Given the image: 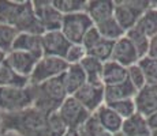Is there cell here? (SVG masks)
Here are the masks:
<instances>
[{
	"instance_id": "38",
	"label": "cell",
	"mask_w": 157,
	"mask_h": 136,
	"mask_svg": "<svg viewBox=\"0 0 157 136\" xmlns=\"http://www.w3.org/2000/svg\"><path fill=\"white\" fill-rule=\"evenodd\" d=\"M64 136H81L78 129H68L67 132L64 134Z\"/></svg>"
},
{
	"instance_id": "15",
	"label": "cell",
	"mask_w": 157,
	"mask_h": 136,
	"mask_svg": "<svg viewBox=\"0 0 157 136\" xmlns=\"http://www.w3.org/2000/svg\"><path fill=\"white\" fill-rule=\"evenodd\" d=\"M138 113L145 117L152 116L157 112V84H147L135 95Z\"/></svg>"
},
{
	"instance_id": "33",
	"label": "cell",
	"mask_w": 157,
	"mask_h": 136,
	"mask_svg": "<svg viewBox=\"0 0 157 136\" xmlns=\"http://www.w3.org/2000/svg\"><path fill=\"white\" fill-rule=\"evenodd\" d=\"M86 56H87V50L85 49V46L82 44H71L64 56V60L68 65H77L81 64L86 59Z\"/></svg>"
},
{
	"instance_id": "18",
	"label": "cell",
	"mask_w": 157,
	"mask_h": 136,
	"mask_svg": "<svg viewBox=\"0 0 157 136\" xmlns=\"http://www.w3.org/2000/svg\"><path fill=\"white\" fill-rule=\"evenodd\" d=\"M101 82H102V86L104 87L124 83V82H127V68L112 61V60L104 63Z\"/></svg>"
},
{
	"instance_id": "25",
	"label": "cell",
	"mask_w": 157,
	"mask_h": 136,
	"mask_svg": "<svg viewBox=\"0 0 157 136\" xmlns=\"http://www.w3.org/2000/svg\"><path fill=\"white\" fill-rule=\"evenodd\" d=\"M96 29L98 30V33H100V35L104 40H108V41H117L120 40L122 37H124L126 35V31L120 27V25L116 22V19H115V17L109 18V19L104 20V22L98 23V25H94Z\"/></svg>"
},
{
	"instance_id": "41",
	"label": "cell",
	"mask_w": 157,
	"mask_h": 136,
	"mask_svg": "<svg viewBox=\"0 0 157 136\" xmlns=\"http://www.w3.org/2000/svg\"><path fill=\"white\" fill-rule=\"evenodd\" d=\"M150 136H157V129H152L150 131Z\"/></svg>"
},
{
	"instance_id": "23",
	"label": "cell",
	"mask_w": 157,
	"mask_h": 136,
	"mask_svg": "<svg viewBox=\"0 0 157 136\" xmlns=\"http://www.w3.org/2000/svg\"><path fill=\"white\" fill-rule=\"evenodd\" d=\"M83 72H85L86 80L89 83H96V84H102V68H104V63L100 60L94 59V57L87 54L86 59L81 63Z\"/></svg>"
},
{
	"instance_id": "37",
	"label": "cell",
	"mask_w": 157,
	"mask_h": 136,
	"mask_svg": "<svg viewBox=\"0 0 157 136\" xmlns=\"http://www.w3.org/2000/svg\"><path fill=\"white\" fill-rule=\"evenodd\" d=\"M146 119H147V124H149L150 131H152V129H157V112L153 113L152 116L146 117Z\"/></svg>"
},
{
	"instance_id": "6",
	"label": "cell",
	"mask_w": 157,
	"mask_h": 136,
	"mask_svg": "<svg viewBox=\"0 0 157 136\" xmlns=\"http://www.w3.org/2000/svg\"><path fill=\"white\" fill-rule=\"evenodd\" d=\"M68 68V64L62 57H52V56H43L38 60L33 74L30 75L29 82L33 86H38L41 83L60 78Z\"/></svg>"
},
{
	"instance_id": "35",
	"label": "cell",
	"mask_w": 157,
	"mask_h": 136,
	"mask_svg": "<svg viewBox=\"0 0 157 136\" xmlns=\"http://www.w3.org/2000/svg\"><path fill=\"white\" fill-rule=\"evenodd\" d=\"M101 40H102V37L100 35L98 30L96 29V26H93L85 34V37H83V40H82V45L85 46L86 50H89V49H92L97 42H100Z\"/></svg>"
},
{
	"instance_id": "34",
	"label": "cell",
	"mask_w": 157,
	"mask_h": 136,
	"mask_svg": "<svg viewBox=\"0 0 157 136\" xmlns=\"http://www.w3.org/2000/svg\"><path fill=\"white\" fill-rule=\"evenodd\" d=\"M127 80L130 82V84L137 90V93L141 91L145 86H147L146 78H145L142 69H141V67L138 64L127 68Z\"/></svg>"
},
{
	"instance_id": "11",
	"label": "cell",
	"mask_w": 157,
	"mask_h": 136,
	"mask_svg": "<svg viewBox=\"0 0 157 136\" xmlns=\"http://www.w3.org/2000/svg\"><path fill=\"white\" fill-rule=\"evenodd\" d=\"M40 59L41 57L36 56V54H33V53H29V52L11 50V52L7 53L6 64L11 69H14L17 74H19L21 76H25L29 79Z\"/></svg>"
},
{
	"instance_id": "28",
	"label": "cell",
	"mask_w": 157,
	"mask_h": 136,
	"mask_svg": "<svg viewBox=\"0 0 157 136\" xmlns=\"http://www.w3.org/2000/svg\"><path fill=\"white\" fill-rule=\"evenodd\" d=\"M108 106L112 109L113 112H116L123 120L128 119V117L134 116L135 113H138L137 104H135V98L130 99H122V101H115L107 104Z\"/></svg>"
},
{
	"instance_id": "42",
	"label": "cell",
	"mask_w": 157,
	"mask_h": 136,
	"mask_svg": "<svg viewBox=\"0 0 157 136\" xmlns=\"http://www.w3.org/2000/svg\"><path fill=\"white\" fill-rule=\"evenodd\" d=\"M152 6H155V7H157V0H155V2H152Z\"/></svg>"
},
{
	"instance_id": "22",
	"label": "cell",
	"mask_w": 157,
	"mask_h": 136,
	"mask_svg": "<svg viewBox=\"0 0 157 136\" xmlns=\"http://www.w3.org/2000/svg\"><path fill=\"white\" fill-rule=\"evenodd\" d=\"M30 86V82L28 78L21 76L19 74L11 69L7 64H3L0 67V87H17V89H23V87Z\"/></svg>"
},
{
	"instance_id": "45",
	"label": "cell",
	"mask_w": 157,
	"mask_h": 136,
	"mask_svg": "<svg viewBox=\"0 0 157 136\" xmlns=\"http://www.w3.org/2000/svg\"><path fill=\"white\" fill-rule=\"evenodd\" d=\"M146 136H150V134H149V135H146Z\"/></svg>"
},
{
	"instance_id": "13",
	"label": "cell",
	"mask_w": 157,
	"mask_h": 136,
	"mask_svg": "<svg viewBox=\"0 0 157 136\" xmlns=\"http://www.w3.org/2000/svg\"><path fill=\"white\" fill-rule=\"evenodd\" d=\"M111 60L126 68H130L132 65L138 64L141 57L138 54L137 49L134 48V45L131 44V41L124 35L120 40L115 41L113 50H112V59Z\"/></svg>"
},
{
	"instance_id": "31",
	"label": "cell",
	"mask_w": 157,
	"mask_h": 136,
	"mask_svg": "<svg viewBox=\"0 0 157 136\" xmlns=\"http://www.w3.org/2000/svg\"><path fill=\"white\" fill-rule=\"evenodd\" d=\"M138 65L142 69L147 84H157V59L152 56H145L140 60Z\"/></svg>"
},
{
	"instance_id": "24",
	"label": "cell",
	"mask_w": 157,
	"mask_h": 136,
	"mask_svg": "<svg viewBox=\"0 0 157 136\" xmlns=\"http://www.w3.org/2000/svg\"><path fill=\"white\" fill-rule=\"evenodd\" d=\"M137 27L140 31H142L146 37L150 40L157 35V7L150 6V8L140 18L137 23Z\"/></svg>"
},
{
	"instance_id": "29",
	"label": "cell",
	"mask_w": 157,
	"mask_h": 136,
	"mask_svg": "<svg viewBox=\"0 0 157 136\" xmlns=\"http://www.w3.org/2000/svg\"><path fill=\"white\" fill-rule=\"evenodd\" d=\"M86 3V0H53L55 7L63 17L85 11Z\"/></svg>"
},
{
	"instance_id": "3",
	"label": "cell",
	"mask_w": 157,
	"mask_h": 136,
	"mask_svg": "<svg viewBox=\"0 0 157 136\" xmlns=\"http://www.w3.org/2000/svg\"><path fill=\"white\" fill-rule=\"evenodd\" d=\"M32 86L33 91V108L44 112L45 114H53L59 110L60 105L67 98L68 93L60 78L51 79L38 86Z\"/></svg>"
},
{
	"instance_id": "27",
	"label": "cell",
	"mask_w": 157,
	"mask_h": 136,
	"mask_svg": "<svg viewBox=\"0 0 157 136\" xmlns=\"http://www.w3.org/2000/svg\"><path fill=\"white\" fill-rule=\"evenodd\" d=\"M113 44L115 42L112 41H108V40H102L100 42L94 45L92 49L87 50V54L94 59L100 60L101 63H107L112 59V50H113Z\"/></svg>"
},
{
	"instance_id": "26",
	"label": "cell",
	"mask_w": 157,
	"mask_h": 136,
	"mask_svg": "<svg viewBox=\"0 0 157 136\" xmlns=\"http://www.w3.org/2000/svg\"><path fill=\"white\" fill-rule=\"evenodd\" d=\"M126 37H127L128 40L131 41V44L134 45V48L137 49V52L140 54L141 59L149 54L150 38L146 37V35H145L142 31H140L137 27H132L131 30H128V31L126 33Z\"/></svg>"
},
{
	"instance_id": "40",
	"label": "cell",
	"mask_w": 157,
	"mask_h": 136,
	"mask_svg": "<svg viewBox=\"0 0 157 136\" xmlns=\"http://www.w3.org/2000/svg\"><path fill=\"white\" fill-rule=\"evenodd\" d=\"M2 136H21V135L15 134V132H3Z\"/></svg>"
},
{
	"instance_id": "10",
	"label": "cell",
	"mask_w": 157,
	"mask_h": 136,
	"mask_svg": "<svg viewBox=\"0 0 157 136\" xmlns=\"http://www.w3.org/2000/svg\"><path fill=\"white\" fill-rule=\"evenodd\" d=\"M75 99L86 109L89 113H96L102 105H105V87L102 84L86 82L74 95Z\"/></svg>"
},
{
	"instance_id": "21",
	"label": "cell",
	"mask_w": 157,
	"mask_h": 136,
	"mask_svg": "<svg viewBox=\"0 0 157 136\" xmlns=\"http://www.w3.org/2000/svg\"><path fill=\"white\" fill-rule=\"evenodd\" d=\"M135 95H137V90L130 84L128 80L124 82V83L105 87V104L122 101V99L135 98Z\"/></svg>"
},
{
	"instance_id": "8",
	"label": "cell",
	"mask_w": 157,
	"mask_h": 136,
	"mask_svg": "<svg viewBox=\"0 0 157 136\" xmlns=\"http://www.w3.org/2000/svg\"><path fill=\"white\" fill-rule=\"evenodd\" d=\"M32 3L34 15L40 22L41 27L44 29V33L60 30L63 22V15L55 7L53 0H34Z\"/></svg>"
},
{
	"instance_id": "2",
	"label": "cell",
	"mask_w": 157,
	"mask_h": 136,
	"mask_svg": "<svg viewBox=\"0 0 157 136\" xmlns=\"http://www.w3.org/2000/svg\"><path fill=\"white\" fill-rule=\"evenodd\" d=\"M0 23L14 27L18 33L44 34L32 2H0Z\"/></svg>"
},
{
	"instance_id": "14",
	"label": "cell",
	"mask_w": 157,
	"mask_h": 136,
	"mask_svg": "<svg viewBox=\"0 0 157 136\" xmlns=\"http://www.w3.org/2000/svg\"><path fill=\"white\" fill-rule=\"evenodd\" d=\"M85 13L94 25H98L113 17L115 0H87Z\"/></svg>"
},
{
	"instance_id": "5",
	"label": "cell",
	"mask_w": 157,
	"mask_h": 136,
	"mask_svg": "<svg viewBox=\"0 0 157 136\" xmlns=\"http://www.w3.org/2000/svg\"><path fill=\"white\" fill-rule=\"evenodd\" d=\"M30 106H33L32 86L0 87V113H17Z\"/></svg>"
},
{
	"instance_id": "4",
	"label": "cell",
	"mask_w": 157,
	"mask_h": 136,
	"mask_svg": "<svg viewBox=\"0 0 157 136\" xmlns=\"http://www.w3.org/2000/svg\"><path fill=\"white\" fill-rule=\"evenodd\" d=\"M152 6L150 0H115V19L126 33L137 26L138 20Z\"/></svg>"
},
{
	"instance_id": "7",
	"label": "cell",
	"mask_w": 157,
	"mask_h": 136,
	"mask_svg": "<svg viewBox=\"0 0 157 136\" xmlns=\"http://www.w3.org/2000/svg\"><path fill=\"white\" fill-rule=\"evenodd\" d=\"M94 26L93 20L89 18L85 11L63 17L60 31L64 34L71 44H82L85 34Z\"/></svg>"
},
{
	"instance_id": "9",
	"label": "cell",
	"mask_w": 157,
	"mask_h": 136,
	"mask_svg": "<svg viewBox=\"0 0 157 136\" xmlns=\"http://www.w3.org/2000/svg\"><path fill=\"white\" fill-rule=\"evenodd\" d=\"M57 113L68 127V129H79L92 116V113H89L72 95L64 99Z\"/></svg>"
},
{
	"instance_id": "20",
	"label": "cell",
	"mask_w": 157,
	"mask_h": 136,
	"mask_svg": "<svg viewBox=\"0 0 157 136\" xmlns=\"http://www.w3.org/2000/svg\"><path fill=\"white\" fill-rule=\"evenodd\" d=\"M62 80H63V83H64V87H66V90H67L68 95H74L87 82L85 72H83L81 64L68 65L66 72L62 75Z\"/></svg>"
},
{
	"instance_id": "16",
	"label": "cell",
	"mask_w": 157,
	"mask_h": 136,
	"mask_svg": "<svg viewBox=\"0 0 157 136\" xmlns=\"http://www.w3.org/2000/svg\"><path fill=\"white\" fill-rule=\"evenodd\" d=\"M93 116L96 117V120L100 123V125L105 131H108L112 135L120 134L123 125V119L116 112H113L107 104L102 105L96 113H93Z\"/></svg>"
},
{
	"instance_id": "32",
	"label": "cell",
	"mask_w": 157,
	"mask_h": 136,
	"mask_svg": "<svg viewBox=\"0 0 157 136\" xmlns=\"http://www.w3.org/2000/svg\"><path fill=\"white\" fill-rule=\"evenodd\" d=\"M81 136H113L112 134H109L108 131H105L104 128L100 125V123L96 120V117L90 116V119L78 129Z\"/></svg>"
},
{
	"instance_id": "39",
	"label": "cell",
	"mask_w": 157,
	"mask_h": 136,
	"mask_svg": "<svg viewBox=\"0 0 157 136\" xmlns=\"http://www.w3.org/2000/svg\"><path fill=\"white\" fill-rule=\"evenodd\" d=\"M6 57H7V53H4V52H2V50H0V67H2V65L6 63Z\"/></svg>"
},
{
	"instance_id": "12",
	"label": "cell",
	"mask_w": 157,
	"mask_h": 136,
	"mask_svg": "<svg viewBox=\"0 0 157 136\" xmlns=\"http://www.w3.org/2000/svg\"><path fill=\"white\" fill-rule=\"evenodd\" d=\"M41 44H43L44 56L64 59L71 42L64 37V34L60 30H53V31H45L41 35Z\"/></svg>"
},
{
	"instance_id": "1",
	"label": "cell",
	"mask_w": 157,
	"mask_h": 136,
	"mask_svg": "<svg viewBox=\"0 0 157 136\" xmlns=\"http://www.w3.org/2000/svg\"><path fill=\"white\" fill-rule=\"evenodd\" d=\"M49 114L30 106L17 113H2L0 125L3 132H15L21 136H45Z\"/></svg>"
},
{
	"instance_id": "36",
	"label": "cell",
	"mask_w": 157,
	"mask_h": 136,
	"mask_svg": "<svg viewBox=\"0 0 157 136\" xmlns=\"http://www.w3.org/2000/svg\"><path fill=\"white\" fill-rule=\"evenodd\" d=\"M147 56H152L155 59H157V35L150 40V49H149V54Z\"/></svg>"
},
{
	"instance_id": "44",
	"label": "cell",
	"mask_w": 157,
	"mask_h": 136,
	"mask_svg": "<svg viewBox=\"0 0 157 136\" xmlns=\"http://www.w3.org/2000/svg\"><path fill=\"white\" fill-rule=\"evenodd\" d=\"M113 136H123L122 134H116V135H113Z\"/></svg>"
},
{
	"instance_id": "43",
	"label": "cell",
	"mask_w": 157,
	"mask_h": 136,
	"mask_svg": "<svg viewBox=\"0 0 157 136\" xmlns=\"http://www.w3.org/2000/svg\"><path fill=\"white\" fill-rule=\"evenodd\" d=\"M0 117H2V113H0ZM0 136H2V125H0Z\"/></svg>"
},
{
	"instance_id": "17",
	"label": "cell",
	"mask_w": 157,
	"mask_h": 136,
	"mask_svg": "<svg viewBox=\"0 0 157 136\" xmlns=\"http://www.w3.org/2000/svg\"><path fill=\"white\" fill-rule=\"evenodd\" d=\"M13 50H22V52H29L38 57H43L44 53L41 35L30 34V33H18L13 45Z\"/></svg>"
},
{
	"instance_id": "30",
	"label": "cell",
	"mask_w": 157,
	"mask_h": 136,
	"mask_svg": "<svg viewBox=\"0 0 157 136\" xmlns=\"http://www.w3.org/2000/svg\"><path fill=\"white\" fill-rule=\"evenodd\" d=\"M17 35L18 31L14 27L4 25V23H0V50L4 53L11 52Z\"/></svg>"
},
{
	"instance_id": "19",
	"label": "cell",
	"mask_w": 157,
	"mask_h": 136,
	"mask_svg": "<svg viewBox=\"0 0 157 136\" xmlns=\"http://www.w3.org/2000/svg\"><path fill=\"white\" fill-rule=\"evenodd\" d=\"M123 136H146L150 134V128L147 119L141 113H135L134 116L123 120L122 131Z\"/></svg>"
}]
</instances>
